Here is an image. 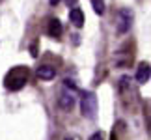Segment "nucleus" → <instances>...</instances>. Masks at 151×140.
Listing matches in <instances>:
<instances>
[{
  "mask_svg": "<svg viewBox=\"0 0 151 140\" xmlns=\"http://www.w3.org/2000/svg\"><path fill=\"white\" fill-rule=\"evenodd\" d=\"M110 140H118V138H116V135H114V133H112V136H110Z\"/></svg>",
  "mask_w": 151,
  "mask_h": 140,
  "instance_id": "obj_13",
  "label": "nucleus"
},
{
  "mask_svg": "<svg viewBox=\"0 0 151 140\" xmlns=\"http://www.w3.org/2000/svg\"><path fill=\"white\" fill-rule=\"evenodd\" d=\"M62 34H63L62 22L58 21V19H50V22H49V36L50 38H60Z\"/></svg>",
  "mask_w": 151,
  "mask_h": 140,
  "instance_id": "obj_8",
  "label": "nucleus"
},
{
  "mask_svg": "<svg viewBox=\"0 0 151 140\" xmlns=\"http://www.w3.org/2000/svg\"><path fill=\"white\" fill-rule=\"evenodd\" d=\"M69 21H71L77 28H80V26L84 25V13H82V9H80V8H73L71 11H69Z\"/></svg>",
  "mask_w": 151,
  "mask_h": 140,
  "instance_id": "obj_7",
  "label": "nucleus"
},
{
  "mask_svg": "<svg viewBox=\"0 0 151 140\" xmlns=\"http://www.w3.org/2000/svg\"><path fill=\"white\" fill-rule=\"evenodd\" d=\"M132 19H134V13H132L131 8H121L118 13H116V30L118 34H127L132 26Z\"/></svg>",
  "mask_w": 151,
  "mask_h": 140,
  "instance_id": "obj_3",
  "label": "nucleus"
},
{
  "mask_svg": "<svg viewBox=\"0 0 151 140\" xmlns=\"http://www.w3.org/2000/svg\"><path fill=\"white\" fill-rule=\"evenodd\" d=\"M36 75L41 80H52V79L56 77V69L52 67V66H39L37 71H36Z\"/></svg>",
  "mask_w": 151,
  "mask_h": 140,
  "instance_id": "obj_6",
  "label": "nucleus"
},
{
  "mask_svg": "<svg viewBox=\"0 0 151 140\" xmlns=\"http://www.w3.org/2000/svg\"><path fill=\"white\" fill-rule=\"evenodd\" d=\"M65 140H73V138H65Z\"/></svg>",
  "mask_w": 151,
  "mask_h": 140,
  "instance_id": "obj_14",
  "label": "nucleus"
},
{
  "mask_svg": "<svg viewBox=\"0 0 151 140\" xmlns=\"http://www.w3.org/2000/svg\"><path fill=\"white\" fill-rule=\"evenodd\" d=\"M91 6H93V11L97 15L104 13V0H91Z\"/></svg>",
  "mask_w": 151,
  "mask_h": 140,
  "instance_id": "obj_9",
  "label": "nucleus"
},
{
  "mask_svg": "<svg viewBox=\"0 0 151 140\" xmlns=\"http://www.w3.org/2000/svg\"><path fill=\"white\" fill-rule=\"evenodd\" d=\"M149 73H151L149 64L147 62H142L140 66H138V69H136V80H138V84L149 82Z\"/></svg>",
  "mask_w": 151,
  "mask_h": 140,
  "instance_id": "obj_5",
  "label": "nucleus"
},
{
  "mask_svg": "<svg viewBox=\"0 0 151 140\" xmlns=\"http://www.w3.org/2000/svg\"><path fill=\"white\" fill-rule=\"evenodd\" d=\"M80 110L86 120H95L97 118V95L93 92H84L80 97Z\"/></svg>",
  "mask_w": 151,
  "mask_h": 140,
  "instance_id": "obj_2",
  "label": "nucleus"
},
{
  "mask_svg": "<svg viewBox=\"0 0 151 140\" xmlns=\"http://www.w3.org/2000/svg\"><path fill=\"white\" fill-rule=\"evenodd\" d=\"M49 4L50 6H58V4H60V0H49Z\"/></svg>",
  "mask_w": 151,
  "mask_h": 140,
  "instance_id": "obj_11",
  "label": "nucleus"
},
{
  "mask_svg": "<svg viewBox=\"0 0 151 140\" xmlns=\"http://www.w3.org/2000/svg\"><path fill=\"white\" fill-rule=\"evenodd\" d=\"M67 4L69 6H75V4H77V0H67Z\"/></svg>",
  "mask_w": 151,
  "mask_h": 140,
  "instance_id": "obj_12",
  "label": "nucleus"
},
{
  "mask_svg": "<svg viewBox=\"0 0 151 140\" xmlns=\"http://www.w3.org/2000/svg\"><path fill=\"white\" fill-rule=\"evenodd\" d=\"M90 140H103V135H101L99 131H97V133H93V135L90 136Z\"/></svg>",
  "mask_w": 151,
  "mask_h": 140,
  "instance_id": "obj_10",
  "label": "nucleus"
},
{
  "mask_svg": "<svg viewBox=\"0 0 151 140\" xmlns=\"http://www.w3.org/2000/svg\"><path fill=\"white\" fill-rule=\"evenodd\" d=\"M26 82H28V69L22 67V66L13 67L4 79V86H6V90H9V92L22 90L26 86Z\"/></svg>",
  "mask_w": 151,
  "mask_h": 140,
  "instance_id": "obj_1",
  "label": "nucleus"
},
{
  "mask_svg": "<svg viewBox=\"0 0 151 140\" xmlns=\"http://www.w3.org/2000/svg\"><path fill=\"white\" fill-rule=\"evenodd\" d=\"M75 103H77V97H75V90H69V88H63L60 92V97H58V107H60L62 110H65V112H69Z\"/></svg>",
  "mask_w": 151,
  "mask_h": 140,
  "instance_id": "obj_4",
  "label": "nucleus"
}]
</instances>
